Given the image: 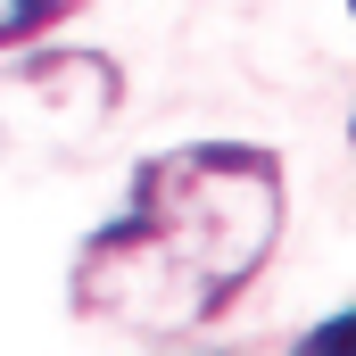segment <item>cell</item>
<instances>
[{"label": "cell", "mask_w": 356, "mask_h": 356, "mask_svg": "<svg viewBox=\"0 0 356 356\" xmlns=\"http://www.w3.org/2000/svg\"><path fill=\"white\" fill-rule=\"evenodd\" d=\"M282 232V166L266 149H166L133 175L116 224H99L75 257V315L124 332H199L216 323Z\"/></svg>", "instance_id": "obj_1"}, {"label": "cell", "mask_w": 356, "mask_h": 356, "mask_svg": "<svg viewBox=\"0 0 356 356\" xmlns=\"http://www.w3.org/2000/svg\"><path fill=\"white\" fill-rule=\"evenodd\" d=\"M83 0H0V50L8 42H33V33H50V25H67Z\"/></svg>", "instance_id": "obj_2"}, {"label": "cell", "mask_w": 356, "mask_h": 356, "mask_svg": "<svg viewBox=\"0 0 356 356\" xmlns=\"http://www.w3.org/2000/svg\"><path fill=\"white\" fill-rule=\"evenodd\" d=\"M290 356H356V307H348V315H332V323H315Z\"/></svg>", "instance_id": "obj_3"}, {"label": "cell", "mask_w": 356, "mask_h": 356, "mask_svg": "<svg viewBox=\"0 0 356 356\" xmlns=\"http://www.w3.org/2000/svg\"><path fill=\"white\" fill-rule=\"evenodd\" d=\"M348 8H356V0H348Z\"/></svg>", "instance_id": "obj_4"}]
</instances>
